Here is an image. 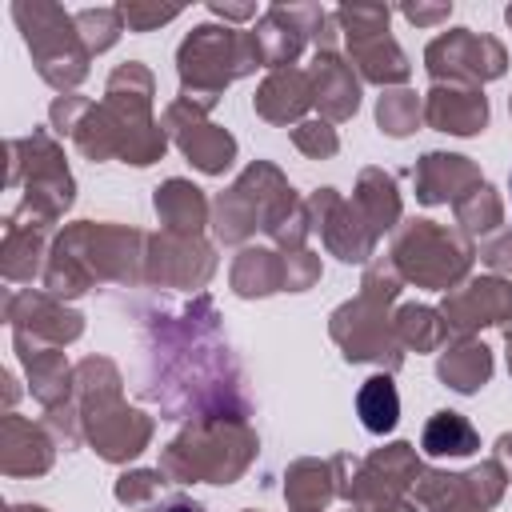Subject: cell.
<instances>
[{"label": "cell", "mask_w": 512, "mask_h": 512, "mask_svg": "<svg viewBox=\"0 0 512 512\" xmlns=\"http://www.w3.org/2000/svg\"><path fill=\"white\" fill-rule=\"evenodd\" d=\"M444 312H448V324H456L464 332L476 324H496L500 316L512 312V288L500 280H476V284H468V292L452 296L444 304Z\"/></svg>", "instance_id": "cell-2"}, {"label": "cell", "mask_w": 512, "mask_h": 512, "mask_svg": "<svg viewBox=\"0 0 512 512\" xmlns=\"http://www.w3.org/2000/svg\"><path fill=\"white\" fill-rule=\"evenodd\" d=\"M492 372V356L484 344H460L456 352H448L440 360V376L456 388V392H472L476 384H484Z\"/></svg>", "instance_id": "cell-7"}, {"label": "cell", "mask_w": 512, "mask_h": 512, "mask_svg": "<svg viewBox=\"0 0 512 512\" xmlns=\"http://www.w3.org/2000/svg\"><path fill=\"white\" fill-rule=\"evenodd\" d=\"M440 332H444V328H440V320H436L428 308H404V312H400V336H404L408 344L428 348V344H436Z\"/></svg>", "instance_id": "cell-12"}, {"label": "cell", "mask_w": 512, "mask_h": 512, "mask_svg": "<svg viewBox=\"0 0 512 512\" xmlns=\"http://www.w3.org/2000/svg\"><path fill=\"white\" fill-rule=\"evenodd\" d=\"M296 144H300L304 152H332V148H336V136H332L324 124H320V132H312V136L300 128V132H296Z\"/></svg>", "instance_id": "cell-15"}, {"label": "cell", "mask_w": 512, "mask_h": 512, "mask_svg": "<svg viewBox=\"0 0 512 512\" xmlns=\"http://www.w3.org/2000/svg\"><path fill=\"white\" fill-rule=\"evenodd\" d=\"M160 512H204V508H196V504H188V500H176V504H168V508H160Z\"/></svg>", "instance_id": "cell-16"}, {"label": "cell", "mask_w": 512, "mask_h": 512, "mask_svg": "<svg viewBox=\"0 0 512 512\" xmlns=\"http://www.w3.org/2000/svg\"><path fill=\"white\" fill-rule=\"evenodd\" d=\"M484 116H488V104H484V96H476V92H452V100H448V92H432L428 120H432L436 128H444V132L468 136V132L484 128Z\"/></svg>", "instance_id": "cell-4"}, {"label": "cell", "mask_w": 512, "mask_h": 512, "mask_svg": "<svg viewBox=\"0 0 512 512\" xmlns=\"http://www.w3.org/2000/svg\"><path fill=\"white\" fill-rule=\"evenodd\" d=\"M400 96H404V92L380 100V124H384L392 136H404V132L412 128V120H416V100H400Z\"/></svg>", "instance_id": "cell-14"}, {"label": "cell", "mask_w": 512, "mask_h": 512, "mask_svg": "<svg viewBox=\"0 0 512 512\" xmlns=\"http://www.w3.org/2000/svg\"><path fill=\"white\" fill-rule=\"evenodd\" d=\"M396 260L412 280L424 284H452L468 268V244L432 220H416L396 240Z\"/></svg>", "instance_id": "cell-1"}, {"label": "cell", "mask_w": 512, "mask_h": 512, "mask_svg": "<svg viewBox=\"0 0 512 512\" xmlns=\"http://www.w3.org/2000/svg\"><path fill=\"white\" fill-rule=\"evenodd\" d=\"M424 448L432 456H468L476 448V432L464 416L456 412H436L424 428Z\"/></svg>", "instance_id": "cell-6"}, {"label": "cell", "mask_w": 512, "mask_h": 512, "mask_svg": "<svg viewBox=\"0 0 512 512\" xmlns=\"http://www.w3.org/2000/svg\"><path fill=\"white\" fill-rule=\"evenodd\" d=\"M36 252H40V240L28 228H20V220H8V244H4V272L12 280H28L32 268H36Z\"/></svg>", "instance_id": "cell-10"}, {"label": "cell", "mask_w": 512, "mask_h": 512, "mask_svg": "<svg viewBox=\"0 0 512 512\" xmlns=\"http://www.w3.org/2000/svg\"><path fill=\"white\" fill-rule=\"evenodd\" d=\"M268 256H272V252H244V256H240L232 280H236V288H240L244 296H252V292H272V288L284 280L280 268H276Z\"/></svg>", "instance_id": "cell-11"}, {"label": "cell", "mask_w": 512, "mask_h": 512, "mask_svg": "<svg viewBox=\"0 0 512 512\" xmlns=\"http://www.w3.org/2000/svg\"><path fill=\"white\" fill-rule=\"evenodd\" d=\"M356 408H360V420H364L368 432H388V428H396V420H400V396H396L392 376H372V380L360 388Z\"/></svg>", "instance_id": "cell-5"}, {"label": "cell", "mask_w": 512, "mask_h": 512, "mask_svg": "<svg viewBox=\"0 0 512 512\" xmlns=\"http://www.w3.org/2000/svg\"><path fill=\"white\" fill-rule=\"evenodd\" d=\"M48 460H52V452H48L44 436L28 420L8 416L4 420V468L12 476H24V472H44Z\"/></svg>", "instance_id": "cell-3"}, {"label": "cell", "mask_w": 512, "mask_h": 512, "mask_svg": "<svg viewBox=\"0 0 512 512\" xmlns=\"http://www.w3.org/2000/svg\"><path fill=\"white\" fill-rule=\"evenodd\" d=\"M460 220H464L468 228H492V224L500 220V200L492 196V188L480 184L472 200H460Z\"/></svg>", "instance_id": "cell-13"}, {"label": "cell", "mask_w": 512, "mask_h": 512, "mask_svg": "<svg viewBox=\"0 0 512 512\" xmlns=\"http://www.w3.org/2000/svg\"><path fill=\"white\" fill-rule=\"evenodd\" d=\"M156 212L172 224V228H200V220H204V200H200V192L196 188H188L184 180H172V184H164L160 192H156Z\"/></svg>", "instance_id": "cell-8"}, {"label": "cell", "mask_w": 512, "mask_h": 512, "mask_svg": "<svg viewBox=\"0 0 512 512\" xmlns=\"http://www.w3.org/2000/svg\"><path fill=\"white\" fill-rule=\"evenodd\" d=\"M456 176L460 180H476V172L464 164V156H440V152L424 156V164H420V200H428V204L444 200L448 196L444 188H452Z\"/></svg>", "instance_id": "cell-9"}]
</instances>
